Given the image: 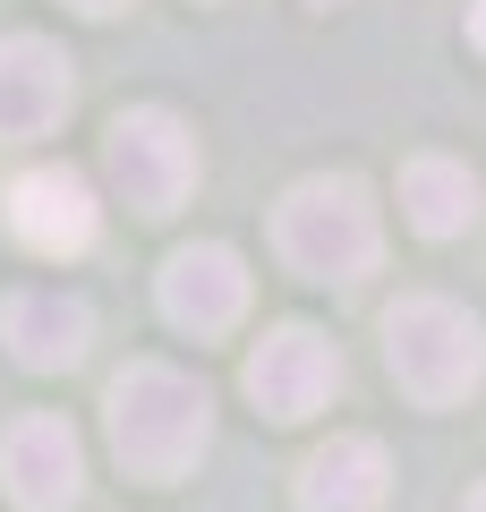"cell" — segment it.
Instances as JSON below:
<instances>
[{"label":"cell","instance_id":"14","mask_svg":"<svg viewBox=\"0 0 486 512\" xmlns=\"http://www.w3.org/2000/svg\"><path fill=\"white\" fill-rule=\"evenodd\" d=\"M469 43H478V52H486V0H478V9H469Z\"/></svg>","mask_w":486,"mask_h":512},{"label":"cell","instance_id":"11","mask_svg":"<svg viewBox=\"0 0 486 512\" xmlns=\"http://www.w3.org/2000/svg\"><path fill=\"white\" fill-rule=\"evenodd\" d=\"M393 487V461L376 436H333L299 461V512H376Z\"/></svg>","mask_w":486,"mask_h":512},{"label":"cell","instance_id":"9","mask_svg":"<svg viewBox=\"0 0 486 512\" xmlns=\"http://www.w3.org/2000/svg\"><path fill=\"white\" fill-rule=\"evenodd\" d=\"M77 103V77H69V52L43 35H0V137H52Z\"/></svg>","mask_w":486,"mask_h":512},{"label":"cell","instance_id":"2","mask_svg":"<svg viewBox=\"0 0 486 512\" xmlns=\"http://www.w3.org/2000/svg\"><path fill=\"white\" fill-rule=\"evenodd\" d=\"M273 248L307 282H367L384 265V214L367 197V180L316 171V180H299L273 205Z\"/></svg>","mask_w":486,"mask_h":512},{"label":"cell","instance_id":"15","mask_svg":"<svg viewBox=\"0 0 486 512\" xmlns=\"http://www.w3.org/2000/svg\"><path fill=\"white\" fill-rule=\"evenodd\" d=\"M469 512H486V487H478V495H469Z\"/></svg>","mask_w":486,"mask_h":512},{"label":"cell","instance_id":"1","mask_svg":"<svg viewBox=\"0 0 486 512\" xmlns=\"http://www.w3.org/2000/svg\"><path fill=\"white\" fill-rule=\"evenodd\" d=\"M103 427H111V453H120L128 478L171 487V478H188L205 461V444H214V393H205L188 367H171V359H128L120 376H111Z\"/></svg>","mask_w":486,"mask_h":512},{"label":"cell","instance_id":"10","mask_svg":"<svg viewBox=\"0 0 486 512\" xmlns=\"http://www.w3.org/2000/svg\"><path fill=\"white\" fill-rule=\"evenodd\" d=\"M0 342L18 350V367H35V376L77 367L94 342V308L77 291H9L0 299Z\"/></svg>","mask_w":486,"mask_h":512},{"label":"cell","instance_id":"5","mask_svg":"<svg viewBox=\"0 0 486 512\" xmlns=\"http://www.w3.org/2000/svg\"><path fill=\"white\" fill-rule=\"evenodd\" d=\"M333 393H342V350L324 342L316 325H273L265 342L248 350V402L265 410V419L299 427V419H316Z\"/></svg>","mask_w":486,"mask_h":512},{"label":"cell","instance_id":"8","mask_svg":"<svg viewBox=\"0 0 486 512\" xmlns=\"http://www.w3.org/2000/svg\"><path fill=\"white\" fill-rule=\"evenodd\" d=\"M162 316H171L180 333H197V342L231 333L239 316H248V265H239L222 239L180 248L171 265H162Z\"/></svg>","mask_w":486,"mask_h":512},{"label":"cell","instance_id":"16","mask_svg":"<svg viewBox=\"0 0 486 512\" xmlns=\"http://www.w3.org/2000/svg\"><path fill=\"white\" fill-rule=\"evenodd\" d=\"M324 9H333V0H324Z\"/></svg>","mask_w":486,"mask_h":512},{"label":"cell","instance_id":"12","mask_svg":"<svg viewBox=\"0 0 486 512\" xmlns=\"http://www.w3.org/2000/svg\"><path fill=\"white\" fill-rule=\"evenodd\" d=\"M401 214L427 239H461L478 222V180L461 163H444V154H418V163H401Z\"/></svg>","mask_w":486,"mask_h":512},{"label":"cell","instance_id":"13","mask_svg":"<svg viewBox=\"0 0 486 512\" xmlns=\"http://www.w3.org/2000/svg\"><path fill=\"white\" fill-rule=\"evenodd\" d=\"M69 9H86V18H111V9H128V0H69Z\"/></svg>","mask_w":486,"mask_h":512},{"label":"cell","instance_id":"7","mask_svg":"<svg viewBox=\"0 0 486 512\" xmlns=\"http://www.w3.org/2000/svg\"><path fill=\"white\" fill-rule=\"evenodd\" d=\"M0 487L18 512H69L86 495V444L69 419L52 410H26L9 436H0Z\"/></svg>","mask_w":486,"mask_h":512},{"label":"cell","instance_id":"3","mask_svg":"<svg viewBox=\"0 0 486 512\" xmlns=\"http://www.w3.org/2000/svg\"><path fill=\"white\" fill-rule=\"evenodd\" d=\"M384 359H393V384L410 402L427 410L469 402L486 376V325L435 291H410L401 308H384Z\"/></svg>","mask_w":486,"mask_h":512},{"label":"cell","instance_id":"6","mask_svg":"<svg viewBox=\"0 0 486 512\" xmlns=\"http://www.w3.org/2000/svg\"><path fill=\"white\" fill-rule=\"evenodd\" d=\"M0 214H9V231H18L35 256H86L94 231H103V205H94L86 171H69V163L18 171V180L0 188Z\"/></svg>","mask_w":486,"mask_h":512},{"label":"cell","instance_id":"4","mask_svg":"<svg viewBox=\"0 0 486 512\" xmlns=\"http://www.w3.org/2000/svg\"><path fill=\"white\" fill-rule=\"evenodd\" d=\"M103 180L120 188V205H137L145 222L180 214L188 188H197V137H188L180 111H120L103 128Z\"/></svg>","mask_w":486,"mask_h":512}]
</instances>
